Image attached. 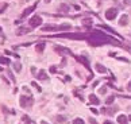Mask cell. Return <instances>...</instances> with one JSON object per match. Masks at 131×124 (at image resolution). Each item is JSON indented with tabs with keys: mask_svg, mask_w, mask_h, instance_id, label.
Segmentation results:
<instances>
[{
	"mask_svg": "<svg viewBox=\"0 0 131 124\" xmlns=\"http://www.w3.org/2000/svg\"><path fill=\"white\" fill-rule=\"evenodd\" d=\"M84 24H85V26H91V24H92V20H91V19H84Z\"/></svg>",
	"mask_w": 131,
	"mask_h": 124,
	"instance_id": "27",
	"label": "cell"
},
{
	"mask_svg": "<svg viewBox=\"0 0 131 124\" xmlns=\"http://www.w3.org/2000/svg\"><path fill=\"white\" fill-rule=\"evenodd\" d=\"M124 4H126V6H130V4H131V0H124Z\"/></svg>",
	"mask_w": 131,
	"mask_h": 124,
	"instance_id": "33",
	"label": "cell"
},
{
	"mask_svg": "<svg viewBox=\"0 0 131 124\" xmlns=\"http://www.w3.org/2000/svg\"><path fill=\"white\" fill-rule=\"evenodd\" d=\"M37 78H38V80H41V81H45V80H47V74H46V72H45V70H41V72L38 73Z\"/></svg>",
	"mask_w": 131,
	"mask_h": 124,
	"instance_id": "12",
	"label": "cell"
},
{
	"mask_svg": "<svg viewBox=\"0 0 131 124\" xmlns=\"http://www.w3.org/2000/svg\"><path fill=\"white\" fill-rule=\"evenodd\" d=\"M89 103L95 104V105H97V104H100V100L97 99L95 94H89Z\"/></svg>",
	"mask_w": 131,
	"mask_h": 124,
	"instance_id": "14",
	"label": "cell"
},
{
	"mask_svg": "<svg viewBox=\"0 0 131 124\" xmlns=\"http://www.w3.org/2000/svg\"><path fill=\"white\" fill-rule=\"evenodd\" d=\"M58 10H59V12H64V14H65V12H69L70 7L68 6V4H61Z\"/></svg>",
	"mask_w": 131,
	"mask_h": 124,
	"instance_id": "15",
	"label": "cell"
},
{
	"mask_svg": "<svg viewBox=\"0 0 131 124\" xmlns=\"http://www.w3.org/2000/svg\"><path fill=\"white\" fill-rule=\"evenodd\" d=\"M88 43L92 46H101V45H105V43H114V45L116 46H122V43L119 41H116V39L111 38V37H108V35L105 34H99V32H92V34L88 35Z\"/></svg>",
	"mask_w": 131,
	"mask_h": 124,
	"instance_id": "1",
	"label": "cell"
},
{
	"mask_svg": "<svg viewBox=\"0 0 131 124\" xmlns=\"http://www.w3.org/2000/svg\"><path fill=\"white\" fill-rule=\"evenodd\" d=\"M74 58H76L77 61L80 62V63H83V65L85 66L86 69H89V61L86 59V57H84V55H76Z\"/></svg>",
	"mask_w": 131,
	"mask_h": 124,
	"instance_id": "6",
	"label": "cell"
},
{
	"mask_svg": "<svg viewBox=\"0 0 131 124\" xmlns=\"http://www.w3.org/2000/svg\"><path fill=\"white\" fill-rule=\"evenodd\" d=\"M99 93H100V94H105V93H107V86L104 85V86H101V88H99Z\"/></svg>",
	"mask_w": 131,
	"mask_h": 124,
	"instance_id": "20",
	"label": "cell"
},
{
	"mask_svg": "<svg viewBox=\"0 0 131 124\" xmlns=\"http://www.w3.org/2000/svg\"><path fill=\"white\" fill-rule=\"evenodd\" d=\"M22 120L24 121V124H31V121H30V117H28L27 115H24V116L22 117Z\"/></svg>",
	"mask_w": 131,
	"mask_h": 124,
	"instance_id": "21",
	"label": "cell"
},
{
	"mask_svg": "<svg viewBox=\"0 0 131 124\" xmlns=\"http://www.w3.org/2000/svg\"><path fill=\"white\" fill-rule=\"evenodd\" d=\"M89 123H91V124H97V121L95 120L93 117H91V119H89Z\"/></svg>",
	"mask_w": 131,
	"mask_h": 124,
	"instance_id": "28",
	"label": "cell"
},
{
	"mask_svg": "<svg viewBox=\"0 0 131 124\" xmlns=\"http://www.w3.org/2000/svg\"><path fill=\"white\" fill-rule=\"evenodd\" d=\"M19 104H20V107H22V108L30 107L31 104H33V99H31V97H26V96H20Z\"/></svg>",
	"mask_w": 131,
	"mask_h": 124,
	"instance_id": "3",
	"label": "cell"
},
{
	"mask_svg": "<svg viewBox=\"0 0 131 124\" xmlns=\"http://www.w3.org/2000/svg\"><path fill=\"white\" fill-rule=\"evenodd\" d=\"M118 15V10L116 8H108L107 11H105V19L107 20H112V19H115Z\"/></svg>",
	"mask_w": 131,
	"mask_h": 124,
	"instance_id": "4",
	"label": "cell"
},
{
	"mask_svg": "<svg viewBox=\"0 0 131 124\" xmlns=\"http://www.w3.org/2000/svg\"><path fill=\"white\" fill-rule=\"evenodd\" d=\"M55 37H59V38H69V39H85L88 38L85 34H58L55 35Z\"/></svg>",
	"mask_w": 131,
	"mask_h": 124,
	"instance_id": "2",
	"label": "cell"
},
{
	"mask_svg": "<svg viewBox=\"0 0 131 124\" xmlns=\"http://www.w3.org/2000/svg\"><path fill=\"white\" fill-rule=\"evenodd\" d=\"M41 124H47V123H46V121H41Z\"/></svg>",
	"mask_w": 131,
	"mask_h": 124,
	"instance_id": "36",
	"label": "cell"
},
{
	"mask_svg": "<svg viewBox=\"0 0 131 124\" xmlns=\"http://www.w3.org/2000/svg\"><path fill=\"white\" fill-rule=\"evenodd\" d=\"M123 46H124V47H126V49H127L128 51L131 53V45H123Z\"/></svg>",
	"mask_w": 131,
	"mask_h": 124,
	"instance_id": "30",
	"label": "cell"
},
{
	"mask_svg": "<svg viewBox=\"0 0 131 124\" xmlns=\"http://www.w3.org/2000/svg\"><path fill=\"white\" fill-rule=\"evenodd\" d=\"M103 124H112V123H111V121L110 120H105V121H104V123Z\"/></svg>",
	"mask_w": 131,
	"mask_h": 124,
	"instance_id": "35",
	"label": "cell"
},
{
	"mask_svg": "<svg viewBox=\"0 0 131 124\" xmlns=\"http://www.w3.org/2000/svg\"><path fill=\"white\" fill-rule=\"evenodd\" d=\"M69 28H70V24H68V23L61 24V26H59V31H62V30H69Z\"/></svg>",
	"mask_w": 131,
	"mask_h": 124,
	"instance_id": "19",
	"label": "cell"
},
{
	"mask_svg": "<svg viewBox=\"0 0 131 124\" xmlns=\"http://www.w3.org/2000/svg\"><path fill=\"white\" fill-rule=\"evenodd\" d=\"M35 7H37V3H35L34 6H33V7H28V8H26V10H24L23 12H22V15H20V16H22V18H26V16H28V15H30L31 12H33V11L35 10Z\"/></svg>",
	"mask_w": 131,
	"mask_h": 124,
	"instance_id": "8",
	"label": "cell"
},
{
	"mask_svg": "<svg viewBox=\"0 0 131 124\" xmlns=\"http://www.w3.org/2000/svg\"><path fill=\"white\" fill-rule=\"evenodd\" d=\"M54 50L58 54H61V55H66V54H70V50L69 49H65V47H61V46H55L54 47Z\"/></svg>",
	"mask_w": 131,
	"mask_h": 124,
	"instance_id": "7",
	"label": "cell"
},
{
	"mask_svg": "<svg viewBox=\"0 0 131 124\" xmlns=\"http://www.w3.org/2000/svg\"><path fill=\"white\" fill-rule=\"evenodd\" d=\"M118 123L119 124H127V117L124 115H119L118 116Z\"/></svg>",
	"mask_w": 131,
	"mask_h": 124,
	"instance_id": "16",
	"label": "cell"
},
{
	"mask_svg": "<svg viewBox=\"0 0 131 124\" xmlns=\"http://www.w3.org/2000/svg\"><path fill=\"white\" fill-rule=\"evenodd\" d=\"M127 89H128V90H130V92H131V81H130V82H128V85H127Z\"/></svg>",
	"mask_w": 131,
	"mask_h": 124,
	"instance_id": "34",
	"label": "cell"
},
{
	"mask_svg": "<svg viewBox=\"0 0 131 124\" xmlns=\"http://www.w3.org/2000/svg\"><path fill=\"white\" fill-rule=\"evenodd\" d=\"M0 62H3V63H8V59H6V58H0Z\"/></svg>",
	"mask_w": 131,
	"mask_h": 124,
	"instance_id": "31",
	"label": "cell"
},
{
	"mask_svg": "<svg viewBox=\"0 0 131 124\" xmlns=\"http://www.w3.org/2000/svg\"><path fill=\"white\" fill-rule=\"evenodd\" d=\"M31 85H33V86H34V88H37V90H38V92H41V86H39L38 85V84H35V81H33V82H31Z\"/></svg>",
	"mask_w": 131,
	"mask_h": 124,
	"instance_id": "24",
	"label": "cell"
},
{
	"mask_svg": "<svg viewBox=\"0 0 131 124\" xmlns=\"http://www.w3.org/2000/svg\"><path fill=\"white\" fill-rule=\"evenodd\" d=\"M28 31H30V28L27 27H20L16 30V35H23V34H27Z\"/></svg>",
	"mask_w": 131,
	"mask_h": 124,
	"instance_id": "13",
	"label": "cell"
},
{
	"mask_svg": "<svg viewBox=\"0 0 131 124\" xmlns=\"http://www.w3.org/2000/svg\"><path fill=\"white\" fill-rule=\"evenodd\" d=\"M6 8H7V4H6V3H4V4H0V14H1Z\"/></svg>",
	"mask_w": 131,
	"mask_h": 124,
	"instance_id": "26",
	"label": "cell"
},
{
	"mask_svg": "<svg viewBox=\"0 0 131 124\" xmlns=\"http://www.w3.org/2000/svg\"><path fill=\"white\" fill-rule=\"evenodd\" d=\"M30 27H33V28H35V27H38V26H41V23H42V19H41V16H38V15H35V16H33L30 19Z\"/></svg>",
	"mask_w": 131,
	"mask_h": 124,
	"instance_id": "5",
	"label": "cell"
},
{
	"mask_svg": "<svg viewBox=\"0 0 131 124\" xmlns=\"http://www.w3.org/2000/svg\"><path fill=\"white\" fill-rule=\"evenodd\" d=\"M127 23H128V16L126 14L122 15L120 19H119V24H120V26H127Z\"/></svg>",
	"mask_w": 131,
	"mask_h": 124,
	"instance_id": "10",
	"label": "cell"
},
{
	"mask_svg": "<svg viewBox=\"0 0 131 124\" xmlns=\"http://www.w3.org/2000/svg\"><path fill=\"white\" fill-rule=\"evenodd\" d=\"M55 120H57V123H65V121H66V117L62 116V115H57Z\"/></svg>",
	"mask_w": 131,
	"mask_h": 124,
	"instance_id": "18",
	"label": "cell"
},
{
	"mask_svg": "<svg viewBox=\"0 0 131 124\" xmlns=\"http://www.w3.org/2000/svg\"><path fill=\"white\" fill-rule=\"evenodd\" d=\"M114 100H115V97L111 96V97H108V99H107V101H105V103H107V104H112V103H114Z\"/></svg>",
	"mask_w": 131,
	"mask_h": 124,
	"instance_id": "25",
	"label": "cell"
},
{
	"mask_svg": "<svg viewBox=\"0 0 131 124\" xmlns=\"http://www.w3.org/2000/svg\"><path fill=\"white\" fill-rule=\"evenodd\" d=\"M42 31H59V26H43Z\"/></svg>",
	"mask_w": 131,
	"mask_h": 124,
	"instance_id": "9",
	"label": "cell"
},
{
	"mask_svg": "<svg viewBox=\"0 0 131 124\" xmlns=\"http://www.w3.org/2000/svg\"><path fill=\"white\" fill-rule=\"evenodd\" d=\"M45 1H46V3H50V1H52V0H45Z\"/></svg>",
	"mask_w": 131,
	"mask_h": 124,
	"instance_id": "37",
	"label": "cell"
},
{
	"mask_svg": "<svg viewBox=\"0 0 131 124\" xmlns=\"http://www.w3.org/2000/svg\"><path fill=\"white\" fill-rule=\"evenodd\" d=\"M14 69L16 70V72H20L22 70V65L20 63H14Z\"/></svg>",
	"mask_w": 131,
	"mask_h": 124,
	"instance_id": "23",
	"label": "cell"
},
{
	"mask_svg": "<svg viewBox=\"0 0 131 124\" xmlns=\"http://www.w3.org/2000/svg\"><path fill=\"white\" fill-rule=\"evenodd\" d=\"M45 47H46V43H43V42H39L38 45H35V50L38 53H42L45 50Z\"/></svg>",
	"mask_w": 131,
	"mask_h": 124,
	"instance_id": "11",
	"label": "cell"
},
{
	"mask_svg": "<svg viewBox=\"0 0 131 124\" xmlns=\"http://www.w3.org/2000/svg\"><path fill=\"white\" fill-rule=\"evenodd\" d=\"M91 111H92V113H95V115H96V113H99V111H97L96 108H91Z\"/></svg>",
	"mask_w": 131,
	"mask_h": 124,
	"instance_id": "29",
	"label": "cell"
},
{
	"mask_svg": "<svg viewBox=\"0 0 131 124\" xmlns=\"http://www.w3.org/2000/svg\"><path fill=\"white\" fill-rule=\"evenodd\" d=\"M73 124H85V123H84V120H83V119L77 117V119H74V120H73Z\"/></svg>",
	"mask_w": 131,
	"mask_h": 124,
	"instance_id": "22",
	"label": "cell"
},
{
	"mask_svg": "<svg viewBox=\"0 0 131 124\" xmlns=\"http://www.w3.org/2000/svg\"><path fill=\"white\" fill-rule=\"evenodd\" d=\"M50 72H52V73H55V72H57V69H55L54 66H52V68H50Z\"/></svg>",
	"mask_w": 131,
	"mask_h": 124,
	"instance_id": "32",
	"label": "cell"
},
{
	"mask_svg": "<svg viewBox=\"0 0 131 124\" xmlns=\"http://www.w3.org/2000/svg\"><path fill=\"white\" fill-rule=\"evenodd\" d=\"M95 68H96V70L99 73H105V72H107V69H105L103 65H100V63H96V66H95Z\"/></svg>",
	"mask_w": 131,
	"mask_h": 124,
	"instance_id": "17",
	"label": "cell"
}]
</instances>
